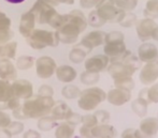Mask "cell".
<instances>
[{
    "label": "cell",
    "mask_w": 158,
    "mask_h": 138,
    "mask_svg": "<svg viewBox=\"0 0 158 138\" xmlns=\"http://www.w3.org/2000/svg\"><path fill=\"white\" fill-rule=\"evenodd\" d=\"M87 28V19L82 11L73 10L64 15V23L55 32L59 43L74 44L79 35Z\"/></svg>",
    "instance_id": "obj_1"
},
{
    "label": "cell",
    "mask_w": 158,
    "mask_h": 138,
    "mask_svg": "<svg viewBox=\"0 0 158 138\" xmlns=\"http://www.w3.org/2000/svg\"><path fill=\"white\" fill-rule=\"evenodd\" d=\"M55 101L53 97H41L37 95L35 97H30L22 104V110L26 119H39L43 116L50 115Z\"/></svg>",
    "instance_id": "obj_2"
},
{
    "label": "cell",
    "mask_w": 158,
    "mask_h": 138,
    "mask_svg": "<svg viewBox=\"0 0 158 138\" xmlns=\"http://www.w3.org/2000/svg\"><path fill=\"white\" fill-rule=\"evenodd\" d=\"M27 44L33 49H44L45 47H55L59 44L56 32L43 29H35L28 37H26Z\"/></svg>",
    "instance_id": "obj_3"
},
{
    "label": "cell",
    "mask_w": 158,
    "mask_h": 138,
    "mask_svg": "<svg viewBox=\"0 0 158 138\" xmlns=\"http://www.w3.org/2000/svg\"><path fill=\"white\" fill-rule=\"evenodd\" d=\"M106 99V93L99 87H90L81 91L77 105L82 110L92 111Z\"/></svg>",
    "instance_id": "obj_4"
},
{
    "label": "cell",
    "mask_w": 158,
    "mask_h": 138,
    "mask_svg": "<svg viewBox=\"0 0 158 138\" xmlns=\"http://www.w3.org/2000/svg\"><path fill=\"white\" fill-rule=\"evenodd\" d=\"M96 11L106 22L119 23L125 11L118 9L114 3V0H101L96 6Z\"/></svg>",
    "instance_id": "obj_5"
},
{
    "label": "cell",
    "mask_w": 158,
    "mask_h": 138,
    "mask_svg": "<svg viewBox=\"0 0 158 138\" xmlns=\"http://www.w3.org/2000/svg\"><path fill=\"white\" fill-rule=\"evenodd\" d=\"M30 12L35 16V22L39 24H48L53 16L57 13L54 6H50L43 0H37L32 8L30 9Z\"/></svg>",
    "instance_id": "obj_6"
},
{
    "label": "cell",
    "mask_w": 158,
    "mask_h": 138,
    "mask_svg": "<svg viewBox=\"0 0 158 138\" xmlns=\"http://www.w3.org/2000/svg\"><path fill=\"white\" fill-rule=\"evenodd\" d=\"M57 64L50 56H42L35 61V73L39 78L48 79L54 75Z\"/></svg>",
    "instance_id": "obj_7"
},
{
    "label": "cell",
    "mask_w": 158,
    "mask_h": 138,
    "mask_svg": "<svg viewBox=\"0 0 158 138\" xmlns=\"http://www.w3.org/2000/svg\"><path fill=\"white\" fill-rule=\"evenodd\" d=\"M106 69H108L109 74L113 79L132 76L135 71L138 70V68H135V66L122 61H111L109 68Z\"/></svg>",
    "instance_id": "obj_8"
},
{
    "label": "cell",
    "mask_w": 158,
    "mask_h": 138,
    "mask_svg": "<svg viewBox=\"0 0 158 138\" xmlns=\"http://www.w3.org/2000/svg\"><path fill=\"white\" fill-rule=\"evenodd\" d=\"M13 97L19 100H26L33 97V87L32 84L27 79H15L13 84H11Z\"/></svg>",
    "instance_id": "obj_9"
},
{
    "label": "cell",
    "mask_w": 158,
    "mask_h": 138,
    "mask_svg": "<svg viewBox=\"0 0 158 138\" xmlns=\"http://www.w3.org/2000/svg\"><path fill=\"white\" fill-rule=\"evenodd\" d=\"M157 27V24L155 23L154 19L151 18H142L141 21L138 22L135 25V30L139 39L142 42H146L152 39V34L154 29Z\"/></svg>",
    "instance_id": "obj_10"
},
{
    "label": "cell",
    "mask_w": 158,
    "mask_h": 138,
    "mask_svg": "<svg viewBox=\"0 0 158 138\" xmlns=\"http://www.w3.org/2000/svg\"><path fill=\"white\" fill-rule=\"evenodd\" d=\"M140 81L144 86H150L154 84L158 78V63L155 62H148L143 66L140 72Z\"/></svg>",
    "instance_id": "obj_11"
},
{
    "label": "cell",
    "mask_w": 158,
    "mask_h": 138,
    "mask_svg": "<svg viewBox=\"0 0 158 138\" xmlns=\"http://www.w3.org/2000/svg\"><path fill=\"white\" fill-rule=\"evenodd\" d=\"M131 99V91L121 88H114L106 93V100L114 106H122L128 103Z\"/></svg>",
    "instance_id": "obj_12"
},
{
    "label": "cell",
    "mask_w": 158,
    "mask_h": 138,
    "mask_svg": "<svg viewBox=\"0 0 158 138\" xmlns=\"http://www.w3.org/2000/svg\"><path fill=\"white\" fill-rule=\"evenodd\" d=\"M110 59L106 55H96L85 60L86 71L94 73H100L108 68Z\"/></svg>",
    "instance_id": "obj_13"
},
{
    "label": "cell",
    "mask_w": 158,
    "mask_h": 138,
    "mask_svg": "<svg viewBox=\"0 0 158 138\" xmlns=\"http://www.w3.org/2000/svg\"><path fill=\"white\" fill-rule=\"evenodd\" d=\"M104 37H106V32L100 30H95L87 33L85 37H83L80 44L90 52L95 47H98V46L102 45L104 43Z\"/></svg>",
    "instance_id": "obj_14"
},
{
    "label": "cell",
    "mask_w": 158,
    "mask_h": 138,
    "mask_svg": "<svg viewBox=\"0 0 158 138\" xmlns=\"http://www.w3.org/2000/svg\"><path fill=\"white\" fill-rule=\"evenodd\" d=\"M138 58L140 61L145 62H155L158 59V48L153 43H142L138 49Z\"/></svg>",
    "instance_id": "obj_15"
},
{
    "label": "cell",
    "mask_w": 158,
    "mask_h": 138,
    "mask_svg": "<svg viewBox=\"0 0 158 138\" xmlns=\"http://www.w3.org/2000/svg\"><path fill=\"white\" fill-rule=\"evenodd\" d=\"M0 79L6 81L17 79V69L11 59H0Z\"/></svg>",
    "instance_id": "obj_16"
},
{
    "label": "cell",
    "mask_w": 158,
    "mask_h": 138,
    "mask_svg": "<svg viewBox=\"0 0 158 138\" xmlns=\"http://www.w3.org/2000/svg\"><path fill=\"white\" fill-rule=\"evenodd\" d=\"M126 44L125 41H117V42H106L104 43L103 52L106 57L110 60L116 59L122 54L126 52Z\"/></svg>",
    "instance_id": "obj_17"
},
{
    "label": "cell",
    "mask_w": 158,
    "mask_h": 138,
    "mask_svg": "<svg viewBox=\"0 0 158 138\" xmlns=\"http://www.w3.org/2000/svg\"><path fill=\"white\" fill-rule=\"evenodd\" d=\"M35 19L32 13L30 11L24 13L21 17V22H19V33L24 37H28L35 30Z\"/></svg>",
    "instance_id": "obj_18"
},
{
    "label": "cell",
    "mask_w": 158,
    "mask_h": 138,
    "mask_svg": "<svg viewBox=\"0 0 158 138\" xmlns=\"http://www.w3.org/2000/svg\"><path fill=\"white\" fill-rule=\"evenodd\" d=\"M55 73H56L57 79L64 84L72 83L77 76V71L74 70V68H72V66H70V65H67V64L57 66Z\"/></svg>",
    "instance_id": "obj_19"
},
{
    "label": "cell",
    "mask_w": 158,
    "mask_h": 138,
    "mask_svg": "<svg viewBox=\"0 0 158 138\" xmlns=\"http://www.w3.org/2000/svg\"><path fill=\"white\" fill-rule=\"evenodd\" d=\"M140 131L148 138H153L158 133V118H146L140 123Z\"/></svg>",
    "instance_id": "obj_20"
},
{
    "label": "cell",
    "mask_w": 158,
    "mask_h": 138,
    "mask_svg": "<svg viewBox=\"0 0 158 138\" xmlns=\"http://www.w3.org/2000/svg\"><path fill=\"white\" fill-rule=\"evenodd\" d=\"M13 97L10 81L0 79V110L6 109V103Z\"/></svg>",
    "instance_id": "obj_21"
},
{
    "label": "cell",
    "mask_w": 158,
    "mask_h": 138,
    "mask_svg": "<svg viewBox=\"0 0 158 138\" xmlns=\"http://www.w3.org/2000/svg\"><path fill=\"white\" fill-rule=\"evenodd\" d=\"M92 134L94 138H113L115 136V131L109 124H97L92 128Z\"/></svg>",
    "instance_id": "obj_22"
},
{
    "label": "cell",
    "mask_w": 158,
    "mask_h": 138,
    "mask_svg": "<svg viewBox=\"0 0 158 138\" xmlns=\"http://www.w3.org/2000/svg\"><path fill=\"white\" fill-rule=\"evenodd\" d=\"M71 111H72V109H71L66 103H64V102H58L57 104L55 103V105L53 106L50 115L52 116L56 121H60V120H66V118L68 117V115Z\"/></svg>",
    "instance_id": "obj_23"
},
{
    "label": "cell",
    "mask_w": 158,
    "mask_h": 138,
    "mask_svg": "<svg viewBox=\"0 0 158 138\" xmlns=\"http://www.w3.org/2000/svg\"><path fill=\"white\" fill-rule=\"evenodd\" d=\"M89 53V50L86 49L84 46H82L81 44L74 46V47L71 49V52L69 53V60L73 63H82L84 60L86 59V56Z\"/></svg>",
    "instance_id": "obj_24"
},
{
    "label": "cell",
    "mask_w": 158,
    "mask_h": 138,
    "mask_svg": "<svg viewBox=\"0 0 158 138\" xmlns=\"http://www.w3.org/2000/svg\"><path fill=\"white\" fill-rule=\"evenodd\" d=\"M75 126L68 122H61L56 126L55 138H73L75 132Z\"/></svg>",
    "instance_id": "obj_25"
},
{
    "label": "cell",
    "mask_w": 158,
    "mask_h": 138,
    "mask_svg": "<svg viewBox=\"0 0 158 138\" xmlns=\"http://www.w3.org/2000/svg\"><path fill=\"white\" fill-rule=\"evenodd\" d=\"M17 43L16 42H8L0 45V59H13L16 55Z\"/></svg>",
    "instance_id": "obj_26"
},
{
    "label": "cell",
    "mask_w": 158,
    "mask_h": 138,
    "mask_svg": "<svg viewBox=\"0 0 158 138\" xmlns=\"http://www.w3.org/2000/svg\"><path fill=\"white\" fill-rule=\"evenodd\" d=\"M37 126L40 131H42V132H48V131L56 128L57 121L51 115H46V116H43V117L39 118Z\"/></svg>",
    "instance_id": "obj_27"
},
{
    "label": "cell",
    "mask_w": 158,
    "mask_h": 138,
    "mask_svg": "<svg viewBox=\"0 0 158 138\" xmlns=\"http://www.w3.org/2000/svg\"><path fill=\"white\" fill-rule=\"evenodd\" d=\"M148 101L141 99V97H138L137 100H135L131 103V109H132V111L138 117L143 118L148 113Z\"/></svg>",
    "instance_id": "obj_28"
},
{
    "label": "cell",
    "mask_w": 158,
    "mask_h": 138,
    "mask_svg": "<svg viewBox=\"0 0 158 138\" xmlns=\"http://www.w3.org/2000/svg\"><path fill=\"white\" fill-rule=\"evenodd\" d=\"M144 16L146 18H158V0H148L144 9Z\"/></svg>",
    "instance_id": "obj_29"
},
{
    "label": "cell",
    "mask_w": 158,
    "mask_h": 138,
    "mask_svg": "<svg viewBox=\"0 0 158 138\" xmlns=\"http://www.w3.org/2000/svg\"><path fill=\"white\" fill-rule=\"evenodd\" d=\"M35 64V58L31 56H21L16 60V69L21 71L30 70Z\"/></svg>",
    "instance_id": "obj_30"
},
{
    "label": "cell",
    "mask_w": 158,
    "mask_h": 138,
    "mask_svg": "<svg viewBox=\"0 0 158 138\" xmlns=\"http://www.w3.org/2000/svg\"><path fill=\"white\" fill-rule=\"evenodd\" d=\"M81 83L86 85V86H94L99 81L100 76L99 73H94V72H89V71H85L81 74Z\"/></svg>",
    "instance_id": "obj_31"
},
{
    "label": "cell",
    "mask_w": 158,
    "mask_h": 138,
    "mask_svg": "<svg viewBox=\"0 0 158 138\" xmlns=\"http://www.w3.org/2000/svg\"><path fill=\"white\" fill-rule=\"evenodd\" d=\"M61 94H63L64 97L68 100H74L80 97L81 90L79 89V87L74 86V85H67L61 90Z\"/></svg>",
    "instance_id": "obj_32"
},
{
    "label": "cell",
    "mask_w": 158,
    "mask_h": 138,
    "mask_svg": "<svg viewBox=\"0 0 158 138\" xmlns=\"http://www.w3.org/2000/svg\"><path fill=\"white\" fill-rule=\"evenodd\" d=\"M114 86L115 88H121V89L131 91L135 88V81L132 79V76H127V77L114 79Z\"/></svg>",
    "instance_id": "obj_33"
},
{
    "label": "cell",
    "mask_w": 158,
    "mask_h": 138,
    "mask_svg": "<svg viewBox=\"0 0 158 138\" xmlns=\"http://www.w3.org/2000/svg\"><path fill=\"white\" fill-rule=\"evenodd\" d=\"M86 19H87V25L92 26V27H94V28H100V27H102V26H104V24L106 23V22L98 14V12L96 10L92 11V12L88 14V17Z\"/></svg>",
    "instance_id": "obj_34"
},
{
    "label": "cell",
    "mask_w": 158,
    "mask_h": 138,
    "mask_svg": "<svg viewBox=\"0 0 158 138\" xmlns=\"http://www.w3.org/2000/svg\"><path fill=\"white\" fill-rule=\"evenodd\" d=\"M115 6L125 12H131L138 6V0H114Z\"/></svg>",
    "instance_id": "obj_35"
},
{
    "label": "cell",
    "mask_w": 158,
    "mask_h": 138,
    "mask_svg": "<svg viewBox=\"0 0 158 138\" xmlns=\"http://www.w3.org/2000/svg\"><path fill=\"white\" fill-rule=\"evenodd\" d=\"M135 23H137V15L133 14L132 12H125V14L122 17V19L119 21L118 24L122 27L130 28L132 26H135Z\"/></svg>",
    "instance_id": "obj_36"
},
{
    "label": "cell",
    "mask_w": 158,
    "mask_h": 138,
    "mask_svg": "<svg viewBox=\"0 0 158 138\" xmlns=\"http://www.w3.org/2000/svg\"><path fill=\"white\" fill-rule=\"evenodd\" d=\"M24 128H25V126H24L23 122L11 121L10 124L8 125V128H6V130L11 133L12 136H14V135H19V134H21V133H23Z\"/></svg>",
    "instance_id": "obj_37"
},
{
    "label": "cell",
    "mask_w": 158,
    "mask_h": 138,
    "mask_svg": "<svg viewBox=\"0 0 158 138\" xmlns=\"http://www.w3.org/2000/svg\"><path fill=\"white\" fill-rule=\"evenodd\" d=\"M14 37V32L11 28H0V45L10 42Z\"/></svg>",
    "instance_id": "obj_38"
},
{
    "label": "cell",
    "mask_w": 158,
    "mask_h": 138,
    "mask_svg": "<svg viewBox=\"0 0 158 138\" xmlns=\"http://www.w3.org/2000/svg\"><path fill=\"white\" fill-rule=\"evenodd\" d=\"M117 41H125V37L121 31H111L109 33H106L104 37V43L106 42H117Z\"/></svg>",
    "instance_id": "obj_39"
},
{
    "label": "cell",
    "mask_w": 158,
    "mask_h": 138,
    "mask_svg": "<svg viewBox=\"0 0 158 138\" xmlns=\"http://www.w3.org/2000/svg\"><path fill=\"white\" fill-rule=\"evenodd\" d=\"M148 103H158V84L148 88Z\"/></svg>",
    "instance_id": "obj_40"
},
{
    "label": "cell",
    "mask_w": 158,
    "mask_h": 138,
    "mask_svg": "<svg viewBox=\"0 0 158 138\" xmlns=\"http://www.w3.org/2000/svg\"><path fill=\"white\" fill-rule=\"evenodd\" d=\"M94 116L97 119L98 124H104L110 120V113L106 110H97L94 113Z\"/></svg>",
    "instance_id": "obj_41"
},
{
    "label": "cell",
    "mask_w": 158,
    "mask_h": 138,
    "mask_svg": "<svg viewBox=\"0 0 158 138\" xmlns=\"http://www.w3.org/2000/svg\"><path fill=\"white\" fill-rule=\"evenodd\" d=\"M66 122H68V123H70L75 126V125H77V124L82 123V116L77 112L71 111V112L68 115V117L66 118Z\"/></svg>",
    "instance_id": "obj_42"
},
{
    "label": "cell",
    "mask_w": 158,
    "mask_h": 138,
    "mask_svg": "<svg viewBox=\"0 0 158 138\" xmlns=\"http://www.w3.org/2000/svg\"><path fill=\"white\" fill-rule=\"evenodd\" d=\"M82 123L83 125L86 126H90V128H94L95 125L98 124V121L96 119V117L93 115H86V116H82Z\"/></svg>",
    "instance_id": "obj_43"
},
{
    "label": "cell",
    "mask_w": 158,
    "mask_h": 138,
    "mask_svg": "<svg viewBox=\"0 0 158 138\" xmlns=\"http://www.w3.org/2000/svg\"><path fill=\"white\" fill-rule=\"evenodd\" d=\"M11 121L10 115L4 110H0V128H6Z\"/></svg>",
    "instance_id": "obj_44"
},
{
    "label": "cell",
    "mask_w": 158,
    "mask_h": 138,
    "mask_svg": "<svg viewBox=\"0 0 158 138\" xmlns=\"http://www.w3.org/2000/svg\"><path fill=\"white\" fill-rule=\"evenodd\" d=\"M38 95L41 97H53L54 95V90L48 85H42L38 90Z\"/></svg>",
    "instance_id": "obj_45"
},
{
    "label": "cell",
    "mask_w": 158,
    "mask_h": 138,
    "mask_svg": "<svg viewBox=\"0 0 158 138\" xmlns=\"http://www.w3.org/2000/svg\"><path fill=\"white\" fill-rule=\"evenodd\" d=\"M21 106H22L21 100H19L17 97H12L8 101V103H6V109L14 110V109H16V108L21 107Z\"/></svg>",
    "instance_id": "obj_46"
},
{
    "label": "cell",
    "mask_w": 158,
    "mask_h": 138,
    "mask_svg": "<svg viewBox=\"0 0 158 138\" xmlns=\"http://www.w3.org/2000/svg\"><path fill=\"white\" fill-rule=\"evenodd\" d=\"M12 22L4 13L0 12V28H11Z\"/></svg>",
    "instance_id": "obj_47"
},
{
    "label": "cell",
    "mask_w": 158,
    "mask_h": 138,
    "mask_svg": "<svg viewBox=\"0 0 158 138\" xmlns=\"http://www.w3.org/2000/svg\"><path fill=\"white\" fill-rule=\"evenodd\" d=\"M101 0H80V6L84 9H92L95 8Z\"/></svg>",
    "instance_id": "obj_48"
},
{
    "label": "cell",
    "mask_w": 158,
    "mask_h": 138,
    "mask_svg": "<svg viewBox=\"0 0 158 138\" xmlns=\"http://www.w3.org/2000/svg\"><path fill=\"white\" fill-rule=\"evenodd\" d=\"M92 128L90 126H86V125H82L80 128V135L83 138H94L92 134Z\"/></svg>",
    "instance_id": "obj_49"
},
{
    "label": "cell",
    "mask_w": 158,
    "mask_h": 138,
    "mask_svg": "<svg viewBox=\"0 0 158 138\" xmlns=\"http://www.w3.org/2000/svg\"><path fill=\"white\" fill-rule=\"evenodd\" d=\"M46 3H48L52 6H57L60 3H64V4H73L74 3V0H43Z\"/></svg>",
    "instance_id": "obj_50"
},
{
    "label": "cell",
    "mask_w": 158,
    "mask_h": 138,
    "mask_svg": "<svg viewBox=\"0 0 158 138\" xmlns=\"http://www.w3.org/2000/svg\"><path fill=\"white\" fill-rule=\"evenodd\" d=\"M23 138H42L41 134L35 130H27L23 135Z\"/></svg>",
    "instance_id": "obj_51"
},
{
    "label": "cell",
    "mask_w": 158,
    "mask_h": 138,
    "mask_svg": "<svg viewBox=\"0 0 158 138\" xmlns=\"http://www.w3.org/2000/svg\"><path fill=\"white\" fill-rule=\"evenodd\" d=\"M12 111H13V116H14V118L16 120H25L26 119V117L23 113V110H22V106L19 108H16V109L12 110Z\"/></svg>",
    "instance_id": "obj_52"
},
{
    "label": "cell",
    "mask_w": 158,
    "mask_h": 138,
    "mask_svg": "<svg viewBox=\"0 0 158 138\" xmlns=\"http://www.w3.org/2000/svg\"><path fill=\"white\" fill-rule=\"evenodd\" d=\"M122 137H123V138H135V130H133V128H127L126 131H124V132H123Z\"/></svg>",
    "instance_id": "obj_53"
},
{
    "label": "cell",
    "mask_w": 158,
    "mask_h": 138,
    "mask_svg": "<svg viewBox=\"0 0 158 138\" xmlns=\"http://www.w3.org/2000/svg\"><path fill=\"white\" fill-rule=\"evenodd\" d=\"M0 138H12V135L6 128H0Z\"/></svg>",
    "instance_id": "obj_54"
},
{
    "label": "cell",
    "mask_w": 158,
    "mask_h": 138,
    "mask_svg": "<svg viewBox=\"0 0 158 138\" xmlns=\"http://www.w3.org/2000/svg\"><path fill=\"white\" fill-rule=\"evenodd\" d=\"M152 39H153V40H155V41H158V26L154 29V31H153Z\"/></svg>",
    "instance_id": "obj_55"
},
{
    "label": "cell",
    "mask_w": 158,
    "mask_h": 138,
    "mask_svg": "<svg viewBox=\"0 0 158 138\" xmlns=\"http://www.w3.org/2000/svg\"><path fill=\"white\" fill-rule=\"evenodd\" d=\"M4 1L9 2V3H13V4H17V3H22L25 0H4Z\"/></svg>",
    "instance_id": "obj_56"
},
{
    "label": "cell",
    "mask_w": 158,
    "mask_h": 138,
    "mask_svg": "<svg viewBox=\"0 0 158 138\" xmlns=\"http://www.w3.org/2000/svg\"><path fill=\"white\" fill-rule=\"evenodd\" d=\"M156 61H157V63H158V59H157V60H156Z\"/></svg>",
    "instance_id": "obj_57"
}]
</instances>
